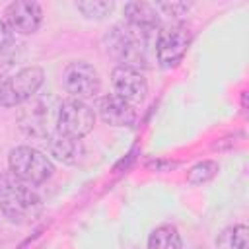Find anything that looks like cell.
I'll return each instance as SVG.
<instances>
[{
  "instance_id": "cell-1",
  "label": "cell",
  "mask_w": 249,
  "mask_h": 249,
  "mask_svg": "<svg viewBox=\"0 0 249 249\" xmlns=\"http://www.w3.org/2000/svg\"><path fill=\"white\" fill-rule=\"evenodd\" d=\"M0 212L16 224H29L41 214V198L31 185L12 173H0Z\"/></svg>"
},
{
  "instance_id": "cell-2",
  "label": "cell",
  "mask_w": 249,
  "mask_h": 249,
  "mask_svg": "<svg viewBox=\"0 0 249 249\" xmlns=\"http://www.w3.org/2000/svg\"><path fill=\"white\" fill-rule=\"evenodd\" d=\"M156 33L152 31H140L130 25H115L107 37L109 41V53L117 56L124 66H132L138 70V66L146 68L150 62L148 51L150 43H156Z\"/></svg>"
},
{
  "instance_id": "cell-3",
  "label": "cell",
  "mask_w": 249,
  "mask_h": 249,
  "mask_svg": "<svg viewBox=\"0 0 249 249\" xmlns=\"http://www.w3.org/2000/svg\"><path fill=\"white\" fill-rule=\"evenodd\" d=\"M8 169L14 177L27 185H41L54 173L53 161L31 146H18L10 150Z\"/></svg>"
},
{
  "instance_id": "cell-4",
  "label": "cell",
  "mask_w": 249,
  "mask_h": 249,
  "mask_svg": "<svg viewBox=\"0 0 249 249\" xmlns=\"http://www.w3.org/2000/svg\"><path fill=\"white\" fill-rule=\"evenodd\" d=\"M45 82V72L39 66H25L0 84V105L16 107L29 101Z\"/></svg>"
},
{
  "instance_id": "cell-5",
  "label": "cell",
  "mask_w": 249,
  "mask_h": 249,
  "mask_svg": "<svg viewBox=\"0 0 249 249\" xmlns=\"http://www.w3.org/2000/svg\"><path fill=\"white\" fill-rule=\"evenodd\" d=\"M56 132L82 140L86 134L91 132L95 124V113L93 109L84 103L82 99H66L56 109Z\"/></svg>"
},
{
  "instance_id": "cell-6",
  "label": "cell",
  "mask_w": 249,
  "mask_h": 249,
  "mask_svg": "<svg viewBox=\"0 0 249 249\" xmlns=\"http://www.w3.org/2000/svg\"><path fill=\"white\" fill-rule=\"evenodd\" d=\"M191 45V31L181 23H171L167 27H161L156 35V60L163 68L177 66L183 56L187 54Z\"/></svg>"
},
{
  "instance_id": "cell-7",
  "label": "cell",
  "mask_w": 249,
  "mask_h": 249,
  "mask_svg": "<svg viewBox=\"0 0 249 249\" xmlns=\"http://www.w3.org/2000/svg\"><path fill=\"white\" fill-rule=\"evenodd\" d=\"M62 86L74 99H88L99 93L101 80L89 62L74 60L62 72Z\"/></svg>"
},
{
  "instance_id": "cell-8",
  "label": "cell",
  "mask_w": 249,
  "mask_h": 249,
  "mask_svg": "<svg viewBox=\"0 0 249 249\" xmlns=\"http://www.w3.org/2000/svg\"><path fill=\"white\" fill-rule=\"evenodd\" d=\"M111 84H113L115 95H119L121 99H124L130 105L144 101V97L148 93L146 78L142 76L140 70H136L132 66H124V64L115 66L111 72Z\"/></svg>"
},
{
  "instance_id": "cell-9",
  "label": "cell",
  "mask_w": 249,
  "mask_h": 249,
  "mask_svg": "<svg viewBox=\"0 0 249 249\" xmlns=\"http://www.w3.org/2000/svg\"><path fill=\"white\" fill-rule=\"evenodd\" d=\"M6 23L12 31L21 35L35 33L43 21V10L37 2L31 0H16L6 6Z\"/></svg>"
},
{
  "instance_id": "cell-10",
  "label": "cell",
  "mask_w": 249,
  "mask_h": 249,
  "mask_svg": "<svg viewBox=\"0 0 249 249\" xmlns=\"http://www.w3.org/2000/svg\"><path fill=\"white\" fill-rule=\"evenodd\" d=\"M97 109H99V117L103 119V123H107L111 126H130L136 117L132 105L115 93L101 97Z\"/></svg>"
},
{
  "instance_id": "cell-11",
  "label": "cell",
  "mask_w": 249,
  "mask_h": 249,
  "mask_svg": "<svg viewBox=\"0 0 249 249\" xmlns=\"http://www.w3.org/2000/svg\"><path fill=\"white\" fill-rule=\"evenodd\" d=\"M124 21L126 25L140 29V31H160V14L156 6L146 4V2H128L124 4Z\"/></svg>"
},
{
  "instance_id": "cell-12",
  "label": "cell",
  "mask_w": 249,
  "mask_h": 249,
  "mask_svg": "<svg viewBox=\"0 0 249 249\" xmlns=\"http://www.w3.org/2000/svg\"><path fill=\"white\" fill-rule=\"evenodd\" d=\"M47 148H49V154L62 163H78L80 158L84 156L82 142L76 138L64 136L60 132H53L47 136Z\"/></svg>"
},
{
  "instance_id": "cell-13",
  "label": "cell",
  "mask_w": 249,
  "mask_h": 249,
  "mask_svg": "<svg viewBox=\"0 0 249 249\" xmlns=\"http://www.w3.org/2000/svg\"><path fill=\"white\" fill-rule=\"evenodd\" d=\"M181 233L173 224H161L148 235V249H181Z\"/></svg>"
},
{
  "instance_id": "cell-14",
  "label": "cell",
  "mask_w": 249,
  "mask_h": 249,
  "mask_svg": "<svg viewBox=\"0 0 249 249\" xmlns=\"http://www.w3.org/2000/svg\"><path fill=\"white\" fill-rule=\"evenodd\" d=\"M216 249H249V230L245 224H233L216 237Z\"/></svg>"
},
{
  "instance_id": "cell-15",
  "label": "cell",
  "mask_w": 249,
  "mask_h": 249,
  "mask_svg": "<svg viewBox=\"0 0 249 249\" xmlns=\"http://www.w3.org/2000/svg\"><path fill=\"white\" fill-rule=\"evenodd\" d=\"M216 173H218V163L212 161V160H204V161L195 163V165L189 169V173H187V183H191V185H200V183L210 181Z\"/></svg>"
},
{
  "instance_id": "cell-16",
  "label": "cell",
  "mask_w": 249,
  "mask_h": 249,
  "mask_svg": "<svg viewBox=\"0 0 249 249\" xmlns=\"http://www.w3.org/2000/svg\"><path fill=\"white\" fill-rule=\"evenodd\" d=\"M76 8L89 19H101L113 12L115 4L107 0H86V2H78Z\"/></svg>"
},
{
  "instance_id": "cell-17",
  "label": "cell",
  "mask_w": 249,
  "mask_h": 249,
  "mask_svg": "<svg viewBox=\"0 0 249 249\" xmlns=\"http://www.w3.org/2000/svg\"><path fill=\"white\" fill-rule=\"evenodd\" d=\"M156 10L163 12L165 16L171 18H181L191 10V4H183V2H171V4H156Z\"/></svg>"
},
{
  "instance_id": "cell-18",
  "label": "cell",
  "mask_w": 249,
  "mask_h": 249,
  "mask_svg": "<svg viewBox=\"0 0 249 249\" xmlns=\"http://www.w3.org/2000/svg\"><path fill=\"white\" fill-rule=\"evenodd\" d=\"M10 41H12V29L8 27L6 19L0 18V53L10 45Z\"/></svg>"
}]
</instances>
